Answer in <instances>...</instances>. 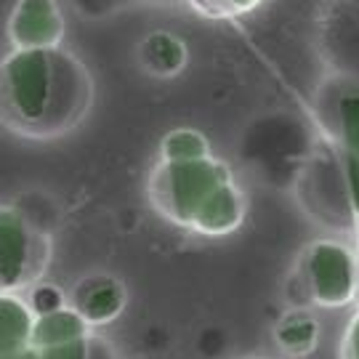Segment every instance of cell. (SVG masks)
<instances>
[{
    "label": "cell",
    "instance_id": "obj_1",
    "mask_svg": "<svg viewBox=\"0 0 359 359\" xmlns=\"http://www.w3.org/2000/svg\"><path fill=\"white\" fill-rule=\"evenodd\" d=\"M83 69L53 51H16L0 65V120L16 133L51 136L86 109Z\"/></svg>",
    "mask_w": 359,
    "mask_h": 359
},
{
    "label": "cell",
    "instance_id": "obj_2",
    "mask_svg": "<svg viewBox=\"0 0 359 359\" xmlns=\"http://www.w3.org/2000/svg\"><path fill=\"white\" fill-rule=\"evenodd\" d=\"M229 181L231 176L226 168L210 157H203L189 163H163L154 170L149 192L154 208L163 216L192 229L203 205Z\"/></svg>",
    "mask_w": 359,
    "mask_h": 359
},
{
    "label": "cell",
    "instance_id": "obj_3",
    "mask_svg": "<svg viewBox=\"0 0 359 359\" xmlns=\"http://www.w3.org/2000/svg\"><path fill=\"white\" fill-rule=\"evenodd\" d=\"M48 264L46 234L19 210L0 208V293H22L40 283Z\"/></svg>",
    "mask_w": 359,
    "mask_h": 359
},
{
    "label": "cell",
    "instance_id": "obj_4",
    "mask_svg": "<svg viewBox=\"0 0 359 359\" xmlns=\"http://www.w3.org/2000/svg\"><path fill=\"white\" fill-rule=\"evenodd\" d=\"M306 285L322 306H346L357 298V258L338 243H317L306 258Z\"/></svg>",
    "mask_w": 359,
    "mask_h": 359
},
{
    "label": "cell",
    "instance_id": "obj_5",
    "mask_svg": "<svg viewBox=\"0 0 359 359\" xmlns=\"http://www.w3.org/2000/svg\"><path fill=\"white\" fill-rule=\"evenodd\" d=\"M16 51H53L65 32L56 0H19L8 22Z\"/></svg>",
    "mask_w": 359,
    "mask_h": 359
},
{
    "label": "cell",
    "instance_id": "obj_6",
    "mask_svg": "<svg viewBox=\"0 0 359 359\" xmlns=\"http://www.w3.org/2000/svg\"><path fill=\"white\" fill-rule=\"evenodd\" d=\"M69 306L75 309L83 320L88 322V327L96 325H107L112 322L126 306V290L123 285L112 280V277H88L77 285L72 295H69Z\"/></svg>",
    "mask_w": 359,
    "mask_h": 359
},
{
    "label": "cell",
    "instance_id": "obj_7",
    "mask_svg": "<svg viewBox=\"0 0 359 359\" xmlns=\"http://www.w3.org/2000/svg\"><path fill=\"white\" fill-rule=\"evenodd\" d=\"M35 314L19 293H0V359L29 348Z\"/></svg>",
    "mask_w": 359,
    "mask_h": 359
},
{
    "label": "cell",
    "instance_id": "obj_8",
    "mask_svg": "<svg viewBox=\"0 0 359 359\" xmlns=\"http://www.w3.org/2000/svg\"><path fill=\"white\" fill-rule=\"evenodd\" d=\"M240 221H243V197L237 192L234 181H229L203 205V210L194 218L192 229L200 234H226L237 229Z\"/></svg>",
    "mask_w": 359,
    "mask_h": 359
},
{
    "label": "cell",
    "instance_id": "obj_9",
    "mask_svg": "<svg viewBox=\"0 0 359 359\" xmlns=\"http://www.w3.org/2000/svg\"><path fill=\"white\" fill-rule=\"evenodd\" d=\"M90 327L72 306H65L51 314L35 317L32 325V338L29 346L43 348V346H56V344H67V341H77V338H88Z\"/></svg>",
    "mask_w": 359,
    "mask_h": 359
},
{
    "label": "cell",
    "instance_id": "obj_10",
    "mask_svg": "<svg viewBox=\"0 0 359 359\" xmlns=\"http://www.w3.org/2000/svg\"><path fill=\"white\" fill-rule=\"evenodd\" d=\"M142 62L154 75H173L184 67V46L173 35L157 32L142 46Z\"/></svg>",
    "mask_w": 359,
    "mask_h": 359
},
{
    "label": "cell",
    "instance_id": "obj_11",
    "mask_svg": "<svg viewBox=\"0 0 359 359\" xmlns=\"http://www.w3.org/2000/svg\"><path fill=\"white\" fill-rule=\"evenodd\" d=\"M208 157V142L197 130L181 128L163 139V163H189Z\"/></svg>",
    "mask_w": 359,
    "mask_h": 359
},
{
    "label": "cell",
    "instance_id": "obj_12",
    "mask_svg": "<svg viewBox=\"0 0 359 359\" xmlns=\"http://www.w3.org/2000/svg\"><path fill=\"white\" fill-rule=\"evenodd\" d=\"M338 133L344 149L359 157V96H344L338 104Z\"/></svg>",
    "mask_w": 359,
    "mask_h": 359
},
{
    "label": "cell",
    "instance_id": "obj_13",
    "mask_svg": "<svg viewBox=\"0 0 359 359\" xmlns=\"http://www.w3.org/2000/svg\"><path fill=\"white\" fill-rule=\"evenodd\" d=\"M27 306L35 317H43V314H51V311H59V309L67 306L65 293L51 283H35L29 290H27Z\"/></svg>",
    "mask_w": 359,
    "mask_h": 359
},
{
    "label": "cell",
    "instance_id": "obj_14",
    "mask_svg": "<svg viewBox=\"0 0 359 359\" xmlns=\"http://www.w3.org/2000/svg\"><path fill=\"white\" fill-rule=\"evenodd\" d=\"M27 359H90V335L88 338H77L56 346L27 348Z\"/></svg>",
    "mask_w": 359,
    "mask_h": 359
},
{
    "label": "cell",
    "instance_id": "obj_15",
    "mask_svg": "<svg viewBox=\"0 0 359 359\" xmlns=\"http://www.w3.org/2000/svg\"><path fill=\"white\" fill-rule=\"evenodd\" d=\"M344 179H346V197L351 210L359 216V157L344 154Z\"/></svg>",
    "mask_w": 359,
    "mask_h": 359
},
{
    "label": "cell",
    "instance_id": "obj_16",
    "mask_svg": "<svg viewBox=\"0 0 359 359\" xmlns=\"http://www.w3.org/2000/svg\"><path fill=\"white\" fill-rule=\"evenodd\" d=\"M344 359H359V314L348 325L346 341H344Z\"/></svg>",
    "mask_w": 359,
    "mask_h": 359
},
{
    "label": "cell",
    "instance_id": "obj_17",
    "mask_svg": "<svg viewBox=\"0 0 359 359\" xmlns=\"http://www.w3.org/2000/svg\"><path fill=\"white\" fill-rule=\"evenodd\" d=\"M90 359H120V357H117V351L104 338L90 335Z\"/></svg>",
    "mask_w": 359,
    "mask_h": 359
},
{
    "label": "cell",
    "instance_id": "obj_18",
    "mask_svg": "<svg viewBox=\"0 0 359 359\" xmlns=\"http://www.w3.org/2000/svg\"><path fill=\"white\" fill-rule=\"evenodd\" d=\"M216 3L226 6V8H250V6L258 3V0H216Z\"/></svg>",
    "mask_w": 359,
    "mask_h": 359
},
{
    "label": "cell",
    "instance_id": "obj_19",
    "mask_svg": "<svg viewBox=\"0 0 359 359\" xmlns=\"http://www.w3.org/2000/svg\"><path fill=\"white\" fill-rule=\"evenodd\" d=\"M357 271H359V261H357ZM357 298H359V287H357Z\"/></svg>",
    "mask_w": 359,
    "mask_h": 359
},
{
    "label": "cell",
    "instance_id": "obj_20",
    "mask_svg": "<svg viewBox=\"0 0 359 359\" xmlns=\"http://www.w3.org/2000/svg\"><path fill=\"white\" fill-rule=\"evenodd\" d=\"M357 224H359V216H357Z\"/></svg>",
    "mask_w": 359,
    "mask_h": 359
}]
</instances>
